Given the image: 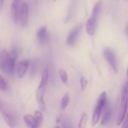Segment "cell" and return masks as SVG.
Masks as SVG:
<instances>
[{
  "instance_id": "11",
  "label": "cell",
  "mask_w": 128,
  "mask_h": 128,
  "mask_svg": "<svg viewBox=\"0 0 128 128\" xmlns=\"http://www.w3.org/2000/svg\"><path fill=\"white\" fill-rule=\"evenodd\" d=\"M20 2V0H12L11 14L12 18L14 19H17L19 17Z\"/></svg>"
},
{
  "instance_id": "6",
  "label": "cell",
  "mask_w": 128,
  "mask_h": 128,
  "mask_svg": "<svg viewBox=\"0 0 128 128\" xmlns=\"http://www.w3.org/2000/svg\"><path fill=\"white\" fill-rule=\"evenodd\" d=\"M9 61V53L4 49L0 52V69L7 73Z\"/></svg>"
},
{
  "instance_id": "24",
  "label": "cell",
  "mask_w": 128,
  "mask_h": 128,
  "mask_svg": "<svg viewBox=\"0 0 128 128\" xmlns=\"http://www.w3.org/2000/svg\"><path fill=\"white\" fill-rule=\"evenodd\" d=\"M122 127L123 128H128V117L127 116H126V119H125V121Z\"/></svg>"
},
{
  "instance_id": "14",
  "label": "cell",
  "mask_w": 128,
  "mask_h": 128,
  "mask_svg": "<svg viewBox=\"0 0 128 128\" xmlns=\"http://www.w3.org/2000/svg\"><path fill=\"white\" fill-rule=\"evenodd\" d=\"M112 111L111 108H108L105 111L102 121V124L105 125L110 121L112 117Z\"/></svg>"
},
{
  "instance_id": "3",
  "label": "cell",
  "mask_w": 128,
  "mask_h": 128,
  "mask_svg": "<svg viewBox=\"0 0 128 128\" xmlns=\"http://www.w3.org/2000/svg\"><path fill=\"white\" fill-rule=\"evenodd\" d=\"M103 53L106 59L111 65L114 72H116L118 70L117 62L114 52L110 48H106L103 50Z\"/></svg>"
},
{
  "instance_id": "16",
  "label": "cell",
  "mask_w": 128,
  "mask_h": 128,
  "mask_svg": "<svg viewBox=\"0 0 128 128\" xmlns=\"http://www.w3.org/2000/svg\"><path fill=\"white\" fill-rule=\"evenodd\" d=\"M48 76H49V73H48V70L47 69H45L42 73V80L39 85V86H46L48 80Z\"/></svg>"
},
{
  "instance_id": "20",
  "label": "cell",
  "mask_w": 128,
  "mask_h": 128,
  "mask_svg": "<svg viewBox=\"0 0 128 128\" xmlns=\"http://www.w3.org/2000/svg\"><path fill=\"white\" fill-rule=\"evenodd\" d=\"M8 88V84L5 78L0 75V90L6 91Z\"/></svg>"
},
{
  "instance_id": "15",
  "label": "cell",
  "mask_w": 128,
  "mask_h": 128,
  "mask_svg": "<svg viewBox=\"0 0 128 128\" xmlns=\"http://www.w3.org/2000/svg\"><path fill=\"white\" fill-rule=\"evenodd\" d=\"M107 103V94L105 92H103L100 94L96 106L102 108L105 107Z\"/></svg>"
},
{
  "instance_id": "10",
  "label": "cell",
  "mask_w": 128,
  "mask_h": 128,
  "mask_svg": "<svg viewBox=\"0 0 128 128\" xmlns=\"http://www.w3.org/2000/svg\"><path fill=\"white\" fill-rule=\"evenodd\" d=\"M30 63V61L27 60H22L18 63L17 66V72L19 78L24 76Z\"/></svg>"
},
{
  "instance_id": "19",
  "label": "cell",
  "mask_w": 128,
  "mask_h": 128,
  "mask_svg": "<svg viewBox=\"0 0 128 128\" xmlns=\"http://www.w3.org/2000/svg\"><path fill=\"white\" fill-rule=\"evenodd\" d=\"M70 100L69 94L68 93L66 94L62 98L60 102V107L62 110H64L68 104Z\"/></svg>"
},
{
  "instance_id": "25",
  "label": "cell",
  "mask_w": 128,
  "mask_h": 128,
  "mask_svg": "<svg viewBox=\"0 0 128 128\" xmlns=\"http://www.w3.org/2000/svg\"><path fill=\"white\" fill-rule=\"evenodd\" d=\"M5 0H0V12H1L2 8L3 6Z\"/></svg>"
},
{
  "instance_id": "13",
  "label": "cell",
  "mask_w": 128,
  "mask_h": 128,
  "mask_svg": "<svg viewBox=\"0 0 128 128\" xmlns=\"http://www.w3.org/2000/svg\"><path fill=\"white\" fill-rule=\"evenodd\" d=\"M102 110V108L96 106L94 110L92 118V124L93 126H95L98 122L100 117Z\"/></svg>"
},
{
  "instance_id": "8",
  "label": "cell",
  "mask_w": 128,
  "mask_h": 128,
  "mask_svg": "<svg viewBox=\"0 0 128 128\" xmlns=\"http://www.w3.org/2000/svg\"><path fill=\"white\" fill-rule=\"evenodd\" d=\"M0 113H1L4 120L9 126L15 127L16 125V119L12 114L6 110L5 107L0 110Z\"/></svg>"
},
{
  "instance_id": "23",
  "label": "cell",
  "mask_w": 128,
  "mask_h": 128,
  "mask_svg": "<svg viewBox=\"0 0 128 128\" xmlns=\"http://www.w3.org/2000/svg\"><path fill=\"white\" fill-rule=\"evenodd\" d=\"M80 83L82 89L84 90L88 84V80L85 77H82L80 78Z\"/></svg>"
},
{
  "instance_id": "9",
  "label": "cell",
  "mask_w": 128,
  "mask_h": 128,
  "mask_svg": "<svg viewBox=\"0 0 128 128\" xmlns=\"http://www.w3.org/2000/svg\"><path fill=\"white\" fill-rule=\"evenodd\" d=\"M9 53V61L8 66L7 74L12 76L14 73L15 66L16 60L17 57V52L15 49L12 50Z\"/></svg>"
},
{
  "instance_id": "2",
  "label": "cell",
  "mask_w": 128,
  "mask_h": 128,
  "mask_svg": "<svg viewBox=\"0 0 128 128\" xmlns=\"http://www.w3.org/2000/svg\"><path fill=\"white\" fill-rule=\"evenodd\" d=\"M128 107V82H125L123 86L120 99V109L117 121V124H121L126 117Z\"/></svg>"
},
{
  "instance_id": "17",
  "label": "cell",
  "mask_w": 128,
  "mask_h": 128,
  "mask_svg": "<svg viewBox=\"0 0 128 128\" xmlns=\"http://www.w3.org/2000/svg\"><path fill=\"white\" fill-rule=\"evenodd\" d=\"M46 87L44 86H38L36 92V100L38 102L44 100L43 96L44 94Z\"/></svg>"
},
{
  "instance_id": "26",
  "label": "cell",
  "mask_w": 128,
  "mask_h": 128,
  "mask_svg": "<svg viewBox=\"0 0 128 128\" xmlns=\"http://www.w3.org/2000/svg\"><path fill=\"white\" fill-rule=\"evenodd\" d=\"M61 118H62V116H61V115L57 117L56 119V122H59L60 121V120H61Z\"/></svg>"
},
{
  "instance_id": "1",
  "label": "cell",
  "mask_w": 128,
  "mask_h": 128,
  "mask_svg": "<svg viewBox=\"0 0 128 128\" xmlns=\"http://www.w3.org/2000/svg\"><path fill=\"white\" fill-rule=\"evenodd\" d=\"M102 7V2L99 1L97 2L93 9L91 17L88 20L86 24V30L88 34L90 36H93L96 31L97 20Z\"/></svg>"
},
{
  "instance_id": "5",
  "label": "cell",
  "mask_w": 128,
  "mask_h": 128,
  "mask_svg": "<svg viewBox=\"0 0 128 128\" xmlns=\"http://www.w3.org/2000/svg\"><path fill=\"white\" fill-rule=\"evenodd\" d=\"M29 9L27 3H22L19 11V20L21 24L23 27H25L27 25L28 21Z\"/></svg>"
},
{
  "instance_id": "22",
  "label": "cell",
  "mask_w": 128,
  "mask_h": 128,
  "mask_svg": "<svg viewBox=\"0 0 128 128\" xmlns=\"http://www.w3.org/2000/svg\"><path fill=\"white\" fill-rule=\"evenodd\" d=\"M59 73L60 78L63 82L64 83H66L67 81V76L66 71L63 69H60L59 71Z\"/></svg>"
},
{
  "instance_id": "27",
  "label": "cell",
  "mask_w": 128,
  "mask_h": 128,
  "mask_svg": "<svg viewBox=\"0 0 128 128\" xmlns=\"http://www.w3.org/2000/svg\"><path fill=\"white\" fill-rule=\"evenodd\" d=\"M4 106V105L3 103L0 100V109L2 108Z\"/></svg>"
},
{
  "instance_id": "21",
  "label": "cell",
  "mask_w": 128,
  "mask_h": 128,
  "mask_svg": "<svg viewBox=\"0 0 128 128\" xmlns=\"http://www.w3.org/2000/svg\"><path fill=\"white\" fill-rule=\"evenodd\" d=\"M88 120V116L86 114H84L80 120L78 124V128H84L86 126Z\"/></svg>"
},
{
  "instance_id": "18",
  "label": "cell",
  "mask_w": 128,
  "mask_h": 128,
  "mask_svg": "<svg viewBox=\"0 0 128 128\" xmlns=\"http://www.w3.org/2000/svg\"><path fill=\"white\" fill-rule=\"evenodd\" d=\"M34 116L36 120L37 128H38L42 125L43 122V116L42 114L40 111H36Z\"/></svg>"
},
{
  "instance_id": "4",
  "label": "cell",
  "mask_w": 128,
  "mask_h": 128,
  "mask_svg": "<svg viewBox=\"0 0 128 128\" xmlns=\"http://www.w3.org/2000/svg\"><path fill=\"white\" fill-rule=\"evenodd\" d=\"M82 28V24H79L76 26L70 32L66 39V44L68 46L71 47L74 45Z\"/></svg>"
},
{
  "instance_id": "7",
  "label": "cell",
  "mask_w": 128,
  "mask_h": 128,
  "mask_svg": "<svg viewBox=\"0 0 128 128\" xmlns=\"http://www.w3.org/2000/svg\"><path fill=\"white\" fill-rule=\"evenodd\" d=\"M36 36L39 42L42 44L47 43L49 40L48 32L46 27L42 26L38 30Z\"/></svg>"
},
{
  "instance_id": "12",
  "label": "cell",
  "mask_w": 128,
  "mask_h": 128,
  "mask_svg": "<svg viewBox=\"0 0 128 128\" xmlns=\"http://www.w3.org/2000/svg\"><path fill=\"white\" fill-rule=\"evenodd\" d=\"M24 119L25 124L29 128H37L34 116L31 114H26L24 116Z\"/></svg>"
}]
</instances>
